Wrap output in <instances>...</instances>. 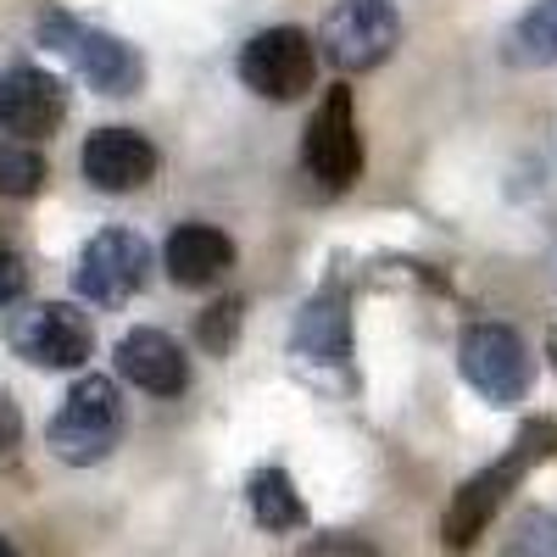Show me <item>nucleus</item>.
<instances>
[{
    "instance_id": "b1692460",
    "label": "nucleus",
    "mask_w": 557,
    "mask_h": 557,
    "mask_svg": "<svg viewBox=\"0 0 557 557\" xmlns=\"http://www.w3.org/2000/svg\"><path fill=\"white\" fill-rule=\"evenodd\" d=\"M0 557H23V552H17V546H12L7 535H0Z\"/></svg>"
},
{
    "instance_id": "f3484780",
    "label": "nucleus",
    "mask_w": 557,
    "mask_h": 557,
    "mask_svg": "<svg viewBox=\"0 0 557 557\" xmlns=\"http://www.w3.org/2000/svg\"><path fill=\"white\" fill-rule=\"evenodd\" d=\"M502 557H557V513L524 507V513L502 530Z\"/></svg>"
},
{
    "instance_id": "1a4fd4ad",
    "label": "nucleus",
    "mask_w": 557,
    "mask_h": 557,
    "mask_svg": "<svg viewBox=\"0 0 557 557\" xmlns=\"http://www.w3.org/2000/svg\"><path fill=\"white\" fill-rule=\"evenodd\" d=\"M146 268H151V251L134 228H101V235L78 251L73 290L96 307H123L139 285H146Z\"/></svg>"
},
{
    "instance_id": "0eeeda50",
    "label": "nucleus",
    "mask_w": 557,
    "mask_h": 557,
    "mask_svg": "<svg viewBox=\"0 0 557 557\" xmlns=\"http://www.w3.org/2000/svg\"><path fill=\"white\" fill-rule=\"evenodd\" d=\"M301 162L307 173L323 184V190H351V178L362 173V134H357V107H351V89L335 84L323 107L312 112L307 123V139H301Z\"/></svg>"
},
{
    "instance_id": "a211bd4d",
    "label": "nucleus",
    "mask_w": 557,
    "mask_h": 557,
    "mask_svg": "<svg viewBox=\"0 0 557 557\" xmlns=\"http://www.w3.org/2000/svg\"><path fill=\"white\" fill-rule=\"evenodd\" d=\"M45 184V157L23 139H0V196H39Z\"/></svg>"
},
{
    "instance_id": "4468645a",
    "label": "nucleus",
    "mask_w": 557,
    "mask_h": 557,
    "mask_svg": "<svg viewBox=\"0 0 557 557\" xmlns=\"http://www.w3.org/2000/svg\"><path fill=\"white\" fill-rule=\"evenodd\" d=\"M162 262L173 273V285L201 290V285H218V278L235 268V240L212 223H178L162 246Z\"/></svg>"
},
{
    "instance_id": "f03ea898",
    "label": "nucleus",
    "mask_w": 557,
    "mask_h": 557,
    "mask_svg": "<svg viewBox=\"0 0 557 557\" xmlns=\"http://www.w3.org/2000/svg\"><path fill=\"white\" fill-rule=\"evenodd\" d=\"M123 441V396L107 374H84L62 412L51 418V430H45V446H51L62 462H73V469H89V462L112 457V446Z\"/></svg>"
},
{
    "instance_id": "412c9836",
    "label": "nucleus",
    "mask_w": 557,
    "mask_h": 557,
    "mask_svg": "<svg viewBox=\"0 0 557 557\" xmlns=\"http://www.w3.org/2000/svg\"><path fill=\"white\" fill-rule=\"evenodd\" d=\"M17 441H23V412L7 391H0V451H12Z\"/></svg>"
},
{
    "instance_id": "6e6552de",
    "label": "nucleus",
    "mask_w": 557,
    "mask_h": 557,
    "mask_svg": "<svg viewBox=\"0 0 557 557\" xmlns=\"http://www.w3.org/2000/svg\"><path fill=\"white\" fill-rule=\"evenodd\" d=\"M7 341L34 368H84L89 351H96V330H89V318L73 301H39L17 312Z\"/></svg>"
},
{
    "instance_id": "7ed1b4c3",
    "label": "nucleus",
    "mask_w": 557,
    "mask_h": 557,
    "mask_svg": "<svg viewBox=\"0 0 557 557\" xmlns=\"http://www.w3.org/2000/svg\"><path fill=\"white\" fill-rule=\"evenodd\" d=\"M39 39L51 45L62 62L78 67V78H89V89H101V96H134L139 84H146V62L128 39L107 34V28H89L67 12H45L39 17Z\"/></svg>"
},
{
    "instance_id": "9d476101",
    "label": "nucleus",
    "mask_w": 557,
    "mask_h": 557,
    "mask_svg": "<svg viewBox=\"0 0 557 557\" xmlns=\"http://www.w3.org/2000/svg\"><path fill=\"white\" fill-rule=\"evenodd\" d=\"M67 117V89L62 78H51L45 67H7L0 73V128H7L12 139H45V134H57V123Z\"/></svg>"
},
{
    "instance_id": "f8f14e48",
    "label": "nucleus",
    "mask_w": 557,
    "mask_h": 557,
    "mask_svg": "<svg viewBox=\"0 0 557 557\" xmlns=\"http://www.w3.org/2000/svg\"><path fill=\"white\" fill-rule=\"evenodd\" d=\"M296 357L307 368H323V374H346L351 380V307H346V290L341 285H323L301 318H296Z\"/></svg>"
},
{
    "instance_id": "4be33fe9",
    "label": "nucleus",
    "mask_w": 557,
    "mask_h": 557,
    "mask_svg": "<svg viewBox=\"0 0 557 557\" xmlns=\"http://www.w3.org/2000/svg\"><path fill=\"white\" fill-rule=\"evenodd\" d=\"M307 557H374L362 541H346V535H335V541H323V546H312Z\"/></svg>"
},
{
    "instance_id": "f257e3e1",
    "label": "nucleus",
    "mask_w": 557,
    "mask_h": 557,
    "mask_svg": "<svg viewBox=\"0 0 557 557\" xmlns=\"http://www.w3.org/2000/svg\"><path fill=\"white\" fill-rule=\"evenodd\" d=\"M552 451H557V424H546V418H530V424L513 435V446H507L496 462H485L474 480L457 485V496H451V507H446V524H441V541H446L451 552H469V546L491 530V519L502 513V502L519 491V480L535 469L541 457H552Z\"/></svg>"
},
{
    "instance_id": "ddd939ff",
    "label": "nucleus",
    "mask_w": 557,
    "mask_h": 557,
    "mask_svg": "<svg viewBox=\"0 0 557 557\" xmlns=\"http://www.w3.org/2000/svg\"><path fill=\"white\" fill-rule=\"evenodd\" d=\"M117 374L128 385H139L146 396H178L190 385V357L162 330H128L117 341Z\"/></svg>"
},
{
    "instance_id": "dca6fc26",
    "label": "nucleus",
    "mask_w": 557,
    "mask_h": 557,
    "mask_svg": "<svg viewBox=\"0 0 557 557\" xmlns=\"http://www.w3.org/2000/svg\"><path fill=\"white\" fill-rule=\"evenodd\" d=\"M502 51H507V62H524V67H557V0H535L513 23Z\"/></svg>"
},
{
    "instance_id": "423d86ee",
    "label": "nucleus",
    "mask_w": 557,
    "mask_h": 557,
    "mask_svg": "<svg viewBox=\"0 0 557 557\" xmlns=\"http://www.w3.org/2000/svg\"><path fill=\"white\" fill-rule=\"evenodd\" d=\"M240 78L262 101H301L318 84V45L301 28H262L240 51Z\"/></svg>"
},
{
    "instance_id": "20e7f679",
    "label": "nucleus",
    "mask_w": 557,
    "mask_h": 557,
    "mask_svg": "<svg viewBox=\"0 0 557 557\" xmlns=\"http://www.w3.org/2000/svg\"><path fill=\"white\" fill-rule=\"evenodd\" d=\"M457 368H462V380L496 407L524 401L530 385H535V357H530V346L513 323H474L457 346Z\"/></svg>"
},
{
    "instance_id": "aec40b11",
    "label": "nucleus",
    "mask_w": 557,
    "mask_h": 557,
    "mask_svg": "<svg viewBox=\"0 0 557 557\" xmlns=\"http://www.w3.org/2000/svg\"><path fill=\"white\" fill-rule=\"evenodd\" d=\"M23 290H28V268H23V257L7 240H0V307L23 301Z\"/></svg>"
},
{
    "instance_id": "2eb2a0df",
    "label": "nucleus",
    "mask_w": 557,
    "mask_h": 557,
    "mask_svg": "<svg viewBox=\"0 0 557 557\" xmlns=\"http://www.w3.org/2000/svg\"><path fill=\"white\" fill-rule=\"evenodd\" d=\"M246 502H251L257 530H268V535H285V530L307 524V502H301V491L285 469H257L246 480Z\"/></svg>"
},
{
    "instance_id": "5701e85b",
    "label": "nucleus",
    "mask_w": 557,
    "mask_h": 557,
    "mask_svg": "<svg viewBox=\"0 0 557 557\" xmlns=\"http://www.w3.org/2000/svg\"><path fill=\"white\" fill-rule=\"evenodd\" d=\"M546 362H552V374H557V330H546Z\"/></svg>"
},
{
    "instance_id": "39448f33",
    "label": "nucleus",
    "mask_w": 557,
    "mask_h": 557,
    "mask_svg": "<svg viewBox=\"0 0 557 557\" xmlns=\"http://www.w3.org/2000/svg\"><path fill=\"white\" fill-rule=\"evenodd\" d=\"M396 45H401V17L391 0H341L318 28V51L341 73H368V67L391 62Z\"/></svg>"
},
{
    "instance_id": "6ab92c4d",
    "label": "nucleus",
    "mask_w": 557,
    "mask_h": 557,
    "mask_svg": "<svg viewBox=\"0 0 557 557\" xmlns=\"http://www.w3.org/2000/svg\"><path fill=\"white\" fill-rule=\"evenodd\" d=\"M240 301H218V307H207V318H201V346L207 351H228V346H235V335H240Z\"/></svg>"
},
{
    "instance_id": "9b49d317",
    "label": "nucleus",
    "mask_w": 557,
    "mask_h": 557,
    "mask_svg": "<svg viewBox=\"0 0 557 557\" xmlns=\"http://www.w3.org/2000/svg\"><path fill=\"white\" fill-rule=\"evenodd\" d=\"M78 168H84V178L96 184V190L128 196V190H139V184L157 178V146L146 134H134V128H96L84 139V151H78Z\"/></svg>"
}]
</instances>
